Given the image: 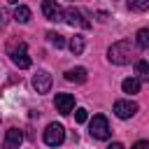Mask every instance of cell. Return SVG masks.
I'll list each match as a JSON object with an SVG mask.
<instances>
[{"mask_svg": "<svg viewBox=\"0 0 149 149\" xmlns=\"http://www.w3.org/2000/svg\"><path fill=\"white\" fill-rule=\"evenodd\" d=\"M7 56H9L12 63H14L16 68H21V70H28V68L33 65L23 40H9V42H7Z\"/></svg>", "mask_w": 149, "mask_h": 149, "instance_id": "obj_1", "label": "cell"}, {"mask_svg": "<svg viewBox=\"0 0 149 149\" xmlns=\"http://www.w3.org/2000/svg\"><path fill=\"white\" fill-rule=\"evenodd\" d=\"M107 58H109V63H114V65H126V63H130V58H133V47H130V42H128V40L114 42V44L107 49Z\"/></svg>", "mask_w": 149, "mask_h": 149, "instance_id": "obj_2", "label": "cell"}, {"mask_svg": "<svg viewBox=\"0 0 149 149\" xmlns=\"http://www.w3.org/2000/svg\"><path fill=\"white\" fill-rule=\"evenodd\" d=\"M88 133H91L95 140H107V137L112 135L109 123H107V119H105L102 114H95V116L91 119V123H88Z\"/></svg>", "mask_w": 149, "mask_h": 149, "instance_id": "obj_3", "label": "cell"}, {"mask_svg": "<svg viewBox=\"0 0 149 149\" xmlns=\"http://www.w3.org/2000/svg\"><path fill=\"white\" fill-rule=\"evenodd\" d=\"M63 21L68 23V26H79V28H91V21L84 16V12L81 9H77V7H68V9H63Z\"/></svg>", "mask_w": 149, "mask_h": 149, "instance_id": "obj_4", "label": "cell"}, {"mask_svg": "<svg viewBox=\"0 0 149 149\" xmlns=\"http://www.w3.org/2000/svg\"><path fill=\"white\" fill-rule=\"evenodd\" d=\"M65 140V128L61 123H49L47 130H44V144L49 147H61Z\"/></svg>", "mask_w": 149, "mask_h": 149, "instance_id": "obj_5", "label": "cell"}, {"mask_svg": "<svg viewBox=\"0 0 149 149\" xmlns=\"http://www.w3.org/2000/svg\"><path fill=\"white\" fill-rule=\"evenodd\" d=\"M42 14L47 21H63V9L56 0H42Z\"/></svg>", "mask_w": 149, "mask_h": 149, "instance_id": "obj_6", "label": "cell"}, {"mask_svg": "<svg viewBox=\"0 0 149 149\" xmlns=\"http://www.w3.org/2000/svg\"><path fill=\"white\" fill-rule=\"evenodd\" d=\"M135 112H137V102H133V100H116L114 102V114L119 119H130V116H135Z\"/></svg>", "mask_w": 149, "mask_h": 149, "instance_id": "obj_7", "label": "cell"}, {"mask_svg": "<svg viewBox=\"0 0 149 149\" xmlns=\"http://www.w3.org/2000/svg\"><path fill=\"white\" fill-rule=\"evenodd\" d=\"M33 88H35L37 93H47V91L51 88V74H49L47 70H37L35 77H33Z\"/></svg>", "mask_w": 149, "mask_h": 149, "instance_id": "obj_8", "label": "cell"}, {"mask_svg": "<svg viewBox=\"0 0 149 149\" xmlns=\"http://www.w3.org/2000/svg\"><path fill=\"white\" fill-rule=\"evenodd\" d=\"M54 105H56V109L61 114H70L74 109V95H70V93H56Z\"/></svg>", "mask_w": 149, "mask_h": 149, "instance_id": "obj_9", "label": "cell"}, {"mask_svg": "<svg viewBox=\"0 0 149 149\" xmlns=\"http://www.w3.org/2000/svg\"><path fill=\"white\" fill-rule=\"evenodd\" d=\"M21 142H23V133H21L19 128H9V130L5 133V142H2V147H5V149H19Z\"/></svg>", "mask_w": 149, "mask_h": 149, "instance_id": "obj_10", "label": "cell"}, {"mask_svg": "<svg viewBox=\"0 0 149 149\" xmlns=\"http://www.w3.org/2000/svg\"><path fill=\"white\" fill-rule=\"evenodd\" d=\"M86 77H88L86 68H72V70L65 72V79H68V81H74V84H84Z\"/></svg>", "mask_w": 149, "mask_h": 149, "instance_id": "obj_11", "label": "cell"}, {"mask_svg": "<svg viewBox=\"0 0 149 149\" xmlns=\"http://www.w3.org/2000/svg\"><path fill=\"white\" fill-rule=\"evenodd\" d=\"M30 16H33V12H30V7H26V5H19V7L14 9V19H16L19 23H28Z\"/></svg>", "mask_w": 149, "mask_h": 149, "instance_id": "obj_12", "label": "cell"}, {"mask_svg": "<svg viewBox=\"0 0 149 149\" xmlns=\"http://www.w3.org/2000/svg\"><path fill=\"white\" fill-rule=\"evenodd\" d=\"M135 79H140V81H149V63L147 61H137L135 63Z\"/></svg>", "mask_w": 149, "mask_h": 149, "instance_id": "obj_13", "label": "cell"}, {"mask_svg": "<svg viewBox=\"0 0 149 149\" xmlns=\"http://www.w3.org/2000/svg\"><path fill=\"white\" fill-rule=\"evenodd\" d=\"M84 47H86V42H84V37H81V35H74V37H70V51H72L74 56L84 54Z\"/></svg>", "mask_w": 149, "mask_h": 149, "instance_id": "obj_14", "label": "cell"}, {"mask_svg": "<svg viewBox=\"0 0 149 149\" xmlns=\"http://www.w3.org/2000/svg\"><path fill=\"white\" fill-rule=\"evenodd\" d=\"M121 88H123V93H137L140 91V79H135V77H128V79H123L121 81Z\"/></svg>", "mask_w": 149, "mask_h": 149, "instance_id": "obj_15", "label": "cell"}, {"mask_svg": "<svg viewBox=\"0 0 149 149\" xmlns=\"http://www.w3.org/2000/svg\"><path fill=\"white\" fill-rule=\"evenodd\" d=\"M135 44L140 49H149V28H140L135 35Z\"/></svg>", "mask_w": 149, "mask_h": 149, "instance_id": "obj_16", "label": "cell"}, {"mask_svg": "<svg viewBox=\"0 0 149 149\" xmlns=\"http://www.w3.org/2000/svg\"><path fill=\"white\" fill-rule=\"evenodd\" d=\"M47 37H49V44L51 47H56V49H63L65 47V40H63V35H58V33H47Z\"/></svg>", "mask_w": 149, "mask_h": 149, "instance_id": "obj_17", "label": "cell"}, {"mask_svg": "<svg viewBox=\"0 0 149 149\" xmlns=\"http://www.w3.org/2000/svg\"><path fill=\"white\" fill-rule=\"evenodd\" d=\"M128 7L133 12H147L149 9V0H128Z\"/></svg>", "mask_w": 149, "mask_h": 149, "instance_id": "obj_18", "label": "cell"}, {"mask_svg": "<svg viewBox=\"0 0 149 149\" xmlns=\"http://www.w3.org/2000/svg\"><path fill=\"white\" fill-rule=\"evenodd\" d=\"M86 119H88V112H86L84 107H77V109H74V121H77V123H84Z\"/></svg>", "mask_w": 149, "mask_h": 149, "instance_id": "obj_19", "label": "cell"}, {"mask_svg": "<svg viewBox=\"0 0 149 149\" xmlns=\"http://www.w3.org/2000/svg\"><path fill=\"white\" fill-rule=\"evenodd\" d=\"M130 149H149V142H147V140H140V142H135Z\"/></svg>", "mask_w": 149, "mask_h": 149, "instance_id": "obj_20", "label": "cell"}, {"mask_svg": "<svg viewBox=\"0 0 149 149\" xmlns=\"http://www.w3.org/2000/svg\"><path fill=\"white\" fill-rule=\"evenodd\" d=\"M7 16H9V14H7V9H0V28L7 23Z\"/></svg>", "mask_w": 149, "mask_h": 149, "instance_id": "obj_21", "label": "cell"}, {"mask_svg": "<svg viewBox=\"0 0 149 149\" xmlns=\"http://www.w3.org/2000/svg\"><path fill=\"white\" fill-rule=\"evenodd\" d=\"M107 149H123V144H121V142H112Z\"/></svg>", "mask_w": 149, "mask_h": 149, "instance_id": "obj_22", "label": "cell"}, {"mask_svg": "<svg viewBox=\"0 0 149 149\" xmlns=\"http://www.w3.org/2000/svg\"><path fill=\"white\" fill-rule=\"evenodd\" d=\"M7 2H12V5H14V2H16V0H7Z\"/></svg>", "mask_w": 149, "mask_h": 149, "instance_id": "obj_23", "label": "cell"}]
</instances>
